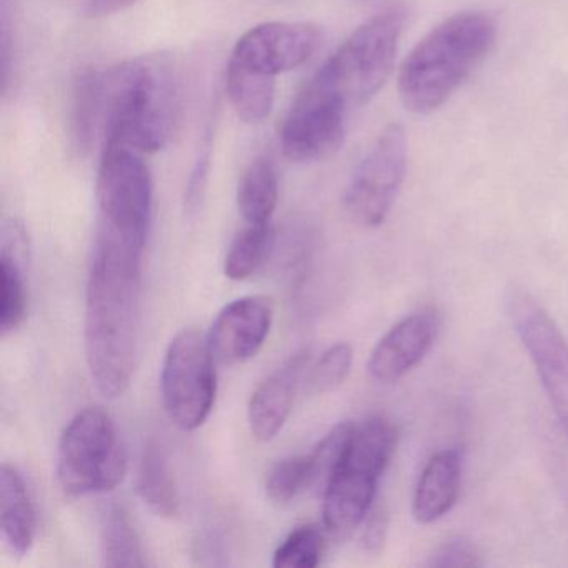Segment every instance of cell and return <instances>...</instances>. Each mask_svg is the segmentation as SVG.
<instances>
[{
  "mask_svg": "<svg viewBox=\"0 0 568 568\" xmlns=\"http://www.w3.org/2000/svg\"><path fill=\"white\" fill-rule=\"evenodd\" d=\"M388 514L384 505H374L364 520V534H362V545L368 554L377 555L384 550L385 540H387Z\"/></svg>",
  "mask_w": 568,
  "mask_h": 568,
  "instance_id": "cell-30",
  "label": "cell"
},
{
  "mask_svg": "<svg viewBox=\"0 0 568 568\" xmlns=\"http://www.w3.org/2000/svg\"><path fill=\"white\" fill-rule=\"evenodd\" d=\"M274 322V302L265 295H247L225 305L207 338L215 358L242 364L261 352Z\"/></svg>",
  "mask_w": 568,
  "mask_h": 568,
  "instance_id": "cell-13",
  "label": "cell"
},
{
  "mask_svg": "<svg viewBox=\"0 0 568 568\" xmlns=\"http://www.w3.org/2000/svg\"><path fill=\"white\" fill-rule=\"evenodd\" d=\"M277 202L278 175L274 162L258 155L248 162L239 179V212L247 224H271Z\"/></svg>",
  "mask_w": 568,
  "mask_h": 568,
  "instance_id": "cell-20",
  "label": "cell"
},
{
  "mask_svg": "<svg viewBox=\"0 0 568 568\" xmlns=\"http://www.w3.org/2000/svg\"><path fill=\"white\" fill-rule=\"evenodd\" d=\"M462 452L444 448L437 452L422 471L415 487L412 514L418 524H434L457 504L462 484Z\"/></svg>",
  "mask_w": 568,
  "mask_h": 568,
  "instance_id": "cell-16",
  "label": "cell"
},
{
  "mask_svg": "<svg viewBox=\"0 0 568 568\" xmlns=\"http://www.w3.org/2000/svg\"><path fill=\"white\" fill-rule=\"evenodd\" d=\"M99 234L144 252L154 211V181L144 154L105 144L95 184Z\"/></svg>",
  "mask_w": 568,
  "mask_h": 568,
  "instance_id": "cell-6",
  "label": "cell"
},
{
  "mask_svg": "<svg viewBox=\"0 0 568 568\" xmlns=\"http://www.w3.org/2000/svg\"><path fill=\"white\" fill-rule=\"evenodd\" d=\"M331 535L324 524H305L294 528L275 550V568H315L322 564Z\"/></svg>",
  "mask_w": 568,
  "mask_h": 568,
  "instance_id": "cell-25",
  "label": "cell"
},
{
  "mask_svg": "<svg viewBox=\"0 0 568 568\" xmlns=\"http://www.w3.org/2000/svg\"><path fill=\"white\" fill-rule=\"evenodd\" d=\"M354 428L355 424L352 422H342L311 452L314 458V487H318V490H325L338 465L344 460Z\"/></svg>",
  "mask_w": 568,
  "mask_h": 568,
  "instance_id": "cell-28",
  "label": "cell"
},
{
  "mask_svg": "<svg viewBox=\"0 0 568 568\" xmlns=\"http://www.w3.org/2000/svg\"><path fill=\"white\" fill-rule=\"evenodd\" d=\"M508 318L534 364L541 387L568 437V341L537 298L514 287L508 291Z\"/></svg>",
  "mask_w": 568,
  "mask_h": 568,
  "instance_id": "cell-10",
  "label": "cell"
},
{
  "mask_svg": "<svg viewBox=\"0 0 568 568\" xmlns=\"http://www.w3.org/2000/svg\"><path fill=\"white\" fill-rule=\"evenodd\" d=\"M274 244L271 224H248L229 247L224 261L225 277L235 282L252 277L267 262Z\"/></svg>",
  "mask_w": 568,
  "mask_h": 568,
  "instance_id": "cell-24",
  "label": "cell"
},
{
  "mask_svg": "<svg viewBox=\"0 0 568 568\" xmlns=\"http://www.w3.org/2000/svg\"><path fill=\"white\" fill-rule=\"evenodd\" d=\"M277 79L255 74L237 65L227 64L225 91L235 114L245 124H261L271 118L275 104Z\"/></svg>",
  "mask_w": 568,
  "mask_h": 568,
  "instance_id": "cell-21",
  "label": "cell"
},
{
  "mask_svg": "<svg viewBox=\"0 0 568 568\" xmlns=\"http://www.w3.org/2000/svg\"><path fill=\"white\" fill-rule=\"evenodd\" d=\"M361 2H364V0H361Z\"/></svg>",
  "mask_w": 568,
  "mask_h": 568,
  "instance_id": "cell-34",
  "label": "cell"
},
{
  "mask_svg": "<svg viewBox=\"0 0 568 568\" xmlns=\"http://www.w3.org/2000/svg\"><path fill=\"white\" fill-rule=\"evenodd\" d=\"M347 114L344 99L315 74L302 89L282 124L281 148L285 159L307 164L334 154L344 142Z\"/></svg>",
  "mask_w": 568,
  "mask_h": 568,
  "instance_id": "cell-11",
  "label": "cell"
},
{
  "mask_svg": "<svg viewBox=\"0 0 568 568\" xmlns=\"http://www.w3.org/2000/svg\"><path fill=\"white\" fill-rule=\"evenodd\" d=\"M480 554L475 545L462 537H454L444 541L434 554L428 557L425 567L430 568H471L481 567Z\"/></svg>",
  "mask_w": 568,
  "mask_h": 568,
  "instance_id": "cell-29",
  "label": "cell"
},
{
  "mask_svg": "<svg viewBox=\"0 0 568 568\" xmlns=\"http://www.w3.org/2000/svg\"><path fill=\"white\" fill-rule=\"evenodd\" d=\"M138 491L142 501L161 517L171 518L179 514V494L161 445L151 442L141 458L138 475Z\"/></svg>",
  "mask_w": 568,
  "mask_h": 568,
  "instance_id": "cell-22",
  "label": "cell"
},
{
  "mask_svg": "<svg viewBox=\"0 0 568 568\" xmlns=\"http://www.w3.org/2000/svg\"><path fill=\"white\" fill-rule=\"evenodd\" d=\"M4 237L14 248V252H11V248L4 245L0 255V328L2 334L8 335L24 324L28 314V287L24 271L16 257L22 239V229L16 222H9L4 225Z\"/></svg>",
  "mask_w": 568,
  "mask_h": 568,
  "instance_id": "cell-19",
  "label": "cell"
},
{
  "mask_svg": "<svg viewBox=\"0 0 568 568\" xmlns=\"http://www.w3.org/2000/svg\"><path fill=\"white\" fill-rule=\"evenodd\" d=\"M128 474V452L108 412H79L59 442L58 480L71 497L114 490Z\"/></svg>",
  "mask_w": 568,
  "mask_h": 568,
  "instance_id": "cell-7",
  "label": "cell"
},
{
  "mask_svg": "<svg viewBox=\"0 0 568 568\" xmlns=\"http://www.w3.org/2000/svg\"><path fill=\"white\" fill-rule=\"evenodd\" d=\"M321 28L312 22L272 21L248 29L232 51L231 64L277 79L302 68L322 45Z\"/></svg>",
  "mask_w": 568,
  "mask_h": 568,
  "instance_id": "cell-12",
  "label": "cell"
},
{
  "mask_svg": "<svg viewBox=\"0 0 568 568\" xmlns=\"http://www.w3.org/2000/svg\"><path fill=\"white\" fill-rule=\"evenodd\" d=\"M182 111V75L169 54L139 55L104 69L102 144L162 151Z\"/></svg>",
  "mask_w": 568,
  "mask_h": 568,
  "instance_id": "cell-2",
  "label": "cell"
},
{
  "mask_svg": "<svg viewBox=\"0 0 568 568\" xmlns=\"http://www.w3.org/2000/svg\"><path fill=\"white\" fill-rule=\"evenodd\" d=\"M405 12L388 9L355 29L317 74L344 99L348 111L362 108L382 91L397 58Z\"/></svg>",
  "mask_w": 568,
  "mask_h": 568,
  "instance_id": "cell-5",
  "label": "cell"
},
{
  "mask_svg": "<svg viewBox=\"0 0 568 568\" xmlns=\"http://www.w3.org/2000/svg\"><path fill=\"white\" fill-rule=\"evenodd\" d=\"M139 0H82V11L88 18L101 19L128 11Z\"/></svg>",
  "mask_w": 568,
  "mask_h": 568,
  "instance_id": "cell-32",
  "label": "cell"
},
{
  "mask_svg": "<svg viewBox=\"0 0 568 568\" xmlns=\"http://www.w3.org/2000/svg\"><path fill=\"white\" fill-rule=\"evenodd\" d=\"M207 335L195 328L179 332L168 351L161 372L162 404L175 427L197 430L205 424L215 397L217 372Z\"/></svg>",
  "mask_w": 568,
  "mask_h": 568,
  "instance_id": "cell-8",
  "label": "cell"
},
{
  "mask_svg": "<svg viewBox=\"0 0 568 568\" xmlns=\"http://www.w3.org/2000/svg\"><path fill=\"white\" fill-rule=\"evenodd\" d=\"M407 159L405 129L395 122L385 125L345 189L344 209L355 224L365 229L384 224L404 184Z\"/></svg>",
  "mask_w": 568,
  "mask_h": 568,
  "instance_id": "cell-9",
  "label": "cell"
},
{
  "mask_svg": "<svg viewBox=\"0 0 568 568\" xmlns=\"http://www.w3.org/2000/svg\"><path fill=\"white\" fill-rule=\"evenodd\" d=\"M0 530L12 554L26 557L34 547L38 514L24 477L18 468H0Z\"/></svg>",
  "mask_w": 568,
  "mask_h": 568,
  "instance_id": "cell-18",
  "label": "cell"
},
{
  "mask_svg": "<svg viewBox=\"0 0 568 568\" xmlns=\"http://www.w3.org/2000/svg\"><path fill=\"white\" fill-rule=\"evenodd\" d=\"M142 252L99 234L85 288V361L99 394L119 398L135 371Z\"/></svg>",
  "mask_w": 568,
  "mask_h": 568,
  "instance_id": "cell-1",
  "label": "cell"
},
{
  "mask_svg": "<svg viewBox=\"0 0 568 568\" xmlns=\"http://www.w3.org/2000/svg\"><path fill=\"white\" fill-rule=\"evenodd\" d=\"M354 348L348 344H335L308 365L304 388L312 395L331 394L337 390L352 372Z\"/></svg>",
  "mask_w": 568,
  "mask_h": 568,
  "instance_id": "cell-27",
  "label": "cell"
},
{
  "mask_svg": "<svg viewBox=\"0 0 568 568\" xmlns=\"http://www.w3.org/2000/svg\"><path fill=\"white\" fill-rule=\"evenodd\" d=\"M311 365V351L295 352L281 367L258 384L248 402V427L258 442H271L281 434L294 407L295 394L304 384Z\"/></svg>",
  "mask_w": 568,
  "mask_h": 568,
  "instance_id": "cell-15",
  "label": "cell"
},
{
  "mask_svg": "<svg viewBox=\"0 0 568 568\" xmlns=\"http://www.w3.org/2000/svg\"><path fill=\"white\" fill-rule=\"evenodd\" d=\"M497 19L485 11H465L435 26L407 55L397 91L412 114L438 111L490 54Z\"/></svg>",
  "mask_w": 568,
  "mask_h": 568,
  "instance_id": "cell-3",
  "label": "cell"
},
{
  "mask_svg": "<svg viewBox=\"0 0 568 568\" xmlns=\"http://www.w3.org/2000/svg\"><path fill=\"white\" fill-rule=\"evenodd\" d=\"M101 548L105 567H148L141 538L121 505H111L102 517Z\"/></svg>",
  "mask_w": 568,
  "mask_h": 568,
  "instance_id": "cell-23",
  "label": "cell"
},
{
  "mask_svg": "<svg viewBox=\"0 0 568 568\" xmlns=\"http://www.w3.org/2000/svg\"><path fill=\"white\" fill-rule=\"evenodd\" d=\"M209 175V155H201L192 169L191 179H189L187 191H185V212L187 214H197L204 201L205 187H207Z\"/></svg>",
  "mask_w": 568,
  "mask_h": 568,
  "instance_id": "cell-31",
  "label": "cell"
},
{
  "mask_svg": "<svg viewBox=\"0 0 568 568\" xmlns=\"http://www.w3.org/2000/svg\"><path fill=\"white\" fill-rule=\"evenodd\" d=\"M104 121V69L82 68L72 81L69 102V141L78 155L85 158L102 139Z\"/></svg>",
  "mask_w": 568,
  "mask_h": 568,
  "instance_id": "cell-17",
  "label": "cell"
},
{
  "mask_svg": "<svg viewBox=\"0 0 568 568\" xmlns=\"http://www.w3.org/2000/svg\"><path fill=\"white\" fill-rule=\"evenodd\" d=\"M311 487H314L312 454L282 458L265 478V491L275 504H288Z\"/></svg>",
  "mask_w": 568,
  "mask_h": 568,
  "instance_id": "cell-26",
  "label": "cell"
},
{
  "mask_svg": "<svg viewBox=\"0 0 568 568\" xmlns=\"http://www.w3.org/2000/svg\"><path fill=\"white\" fill-rule=\"evenodd\" d=\"M554 475L557 478L560 490L564 491L568 501V445H560L554 450Z\"/></svg>",
  "mask_w": 568,
  "mask_h": 568,
  "instance_id": "cell-33",
  "label": "cell"
},
{
  "mask_svg": "<svg viewBox=\"0 0 568 568\" xmlns=\"http://www.w3.org/2000/svg\"><path fill=\"white\" fill-rule=\"evenodd\" d=\"M397 442V427L387 418L371 417L355 425L344 460L322 491L324 527L331 538L345 540L364 524Z\"/></svg>",
  "mask_w": 568,
  "mask_h": 568,
  "instance_id": "cell-4",
  "label": "cell"
},
{
  "mask_svg": "<svg viewBox=\"0 0 568 568\" xmlns=\"http://www.w3.org/2000/svg\"><path fill=\"white\" fill-rule=\"evenodd\" d=\"M437 308L425 307L398 322L372 351L368 374L381 384H395L424 361L440 332Z\"/></svg>",
  "mask_w": 568,
  "mask_h": 568,
  "instance_id": "cell-14",
  "label": "cell"
}]
</instances>
